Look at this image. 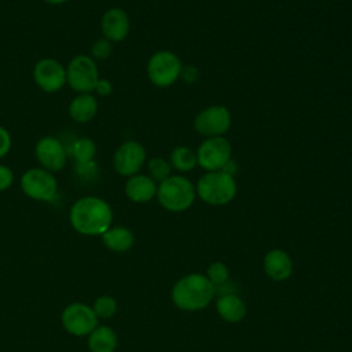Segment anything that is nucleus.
Wrapping results in <instances>:
<instances>
[{
    "label": "nucleus",
    "instance_id": "nucleus-1",
    "mask_svg": "<svg viewBox=\"0 0 352 352\" xmlns=\"http://www.w3.org/2000/svg\"><path fill=\"white\" fill-rule=\"evenodd\" d=\"M111 221V208L98 197H82L70 209L73 228L84 235H102L110 228Z\"/></svg>",
    "mask_w": 352,
    "mask_h": 352
},
{
    "label": "nucleus",
    "instance_id": "nucleus-2",
    "mask_svg": "<svg viewBox=\"0 0 352 352\" xmlns=\"http://www.w3.org/2000/svg\"><path fill=\"white\" fill-rule=\"evenodd\" d=\"M216 293V286L199 272L182 276L170 290V298L175 307L182 311L195 312L206 308Z\"/></svg>",
    "mask_w": 352,
    "mask_h": 352
},
{
    "label": "nucleus",
    "instance_id": "nucleus-3",
    "mask_svg": "<svg viewBox=\"0 0 352 352\" xmlns=\"http://www.w3.org/2000/svg\"><path fill=\"white\" fill-rule=\"evenodd\" d=\"M157 199L169 212H184L192 206L195 186L182 175H170L157 186Z\"/></svg>",
    "mask_w": 352,
    "mask_h": 352
},
{
    "label": "nucleus",
    "instance_id": "nucleus-4",
    "mask_svg": "<svg viewBox=\"0 0 352 352\" xmlns=\"http://www.w3.org/2000/svg\"><path fill=\"white\" fill-rule=\"evenodd\" d=\"M195 192L205 204L223 206L235 198L236 183L234 176H230L223 170L206 172L198 179Z\"/></svg>",
    "mask_w": 352,
    "mask_h": 352
},
{
    "label": "nucleus",
    "instance_id": "nucleus-5",
    "mask_svg": "<svg viewBox=\"0 0 352 352\" xmlns=\"http://www.w3.org/2000/svg\"><path fill=\"white\" fill-rule=\"evenodd\" d=\"M182 67V60L175 52L160 50L148 59L147 76L155 87L166 88L180 78Z\"/></svg>",
    "mask_w": 352,
    "mask_h": 352
},
{
    "label": "nucleus",
    "instance_id": "nucleus-6",
    "mask_svg": "<svg viewBox=\"0 0 352 352\" xmlns=\"http://www.w3.org/2000/svg\"><path fill=\"white\" fill-rule=\"evenodd\" d=\"M98 81V66L92 58L77 55L69 62L66 69V82L72 89L80 94H89L95 91Z\"/></svg>",
    "mask_w": 352,
    "mask_h": 352
},
{
    "label": "nucleus",
    "instance_id": "nucleus-7",
    "mask_svg": "<svg viewBox=\"0 0 352 352\" xmlns=\"http://www.w3.org/2000/svg\"><path fill=\"white\" fill-rule=\"evenodd\" d=\"M197 164L206 172L221 170L231 160V144L223 136L206 138L195 151Z\"/></svg>",
    "mask_w": 352,
    "mask_h": 352
},
{
    "label": "nucleus",
    "instance_id": "nucleus-8",
    "mask_svg": "<svg viewBox=\"0 0 352 352\" xmlns=\"http://www.w3.org/2000/svg\"><path fill=\"white\" fill-rule=\"evenodd\" d=\"M22 191L36 201H52L58 191V183L52 172L44 168L26 170L21 179Z\"/></svg>",
    "mask_w": 352,
    "mask_h": 352
},
{
    "label": "nucleus",
    "instance_id": "nucleus-9",
    "mask_svg": "<svg viewBox=\"0 0 352 352\" xmlns=\"http://www.w3.org/2000/svg\"><path fill=\"white\" fill-rule=\"evenodd\" d=\"M65 330L73 336H89L98 327V316L91 307L82 302L67 305L60 316Z\"/></svg>",
    "mask_w": 352,
    "mask_h": 352
},
{
    "label": "nucleus",
    "instance_id": "nucleus-10",
    "mask_svg": "<svg viewBox=\"0 0 352 352\" xmlns=\"http://www.w3.org/2000/svg\"><path fill=\"white\" fill-rule=\"evenodd\" d=\"M231 126V113L226 106L213 104L201 110L194 118V129L206 138L223 136Z\"/></svg>",
    "mask_w": 352,
    "mask_h": 352
},
{
    "label": "nucleus",
    "instance_id": "nucleus-11",
    "mask_svg": "<svg viewBox=\"0 0 352 352\" xmlns=\"http://www.w3.org/2000/svg\"><path fill=\"white\" fill-rule=\"evenodd\" d=\"M146 161L144 147L135 140H128L122 143L114 153L113 166L121 176L136 175Z\"/></svg>",
    "mask_w": 352,
    "mask_h": 352
},
{
    "label": "nucleus",
    "instance_id": "nucleus-12",
    "mask_svg": "<svg viewBox=\"0 0 352 352\" xmlns=\"http://www.w3.org/2000/svg\"><path fill=\"white\" fill-rule=\"evenodd\" d=\"M36 84L45 92H56L66 82V69L54 58L40 59L33 70Z\"/></svg>",
    "mask_w": 352,
    "mask_h": 352
},
{
    "label": "nucleus",
    "instance_id": "nucleus-13",
    "mask_svg": "<svg viewBox=\"0 0 352 352\" xmlns=\"http://www.w3.org/2000/svg\"><path fill=\"white\" fill-rule=\"evenodd\" d=\"M34 153L41 166L50 172H59L66 165V148L62 142L54 136L41 138L36 144Z\"/></svg>",
    "mask_w": 352,
    "mask_h": 352
},
{
    "label": "nucleus",
    "instance_id": "nucleus-14",
    "mask_svg": "<svg viewBox=\"0 0 352 352\" xmlns=\"http://www.w3.org/2000/svg\"><path fill=\"white\" fill-rule=\"evenodd\" d=\"M263 268L270 279L275 282H282L292 276L293 260L287 252L282 249H272L265 253L263 260Z\"/></svg>",
    "mask_w": 352,
    "mask_h": 352
},
{
    "label": "nucleus",
    "instance_id": "nucleus-15",
    "mask_svg": "<svg viewBox=\"0 0 352 352\" xmlns=\"http://www.w3.org/2000/svg\"><path fill=\"white\" fill-rule=\"evenodd\" d=\"M102 33L109 41H122L129 33V18L128 14L121 8L107 10L100 21Z\"/></svg>",
    "mask_w": 352,
    "mask_h": 352
},
{
    "label": "nucleus",
    "instance_id": "nucleus-16",
    "mask_svg": "<svg viewBox=\"0 0 352 352\" xmlns=\"http://www.w3.org/2000/svg\"><path fill=\"white\" fill-rule=\"evenodd\" d=\"M125 194L132 202L143 204L157 195V184L147 175H133L125 183Z\"/></svg>",
    "mask_w": 352,
    "mask_h": 352
},
{
    "label": "nucleus",
    "instance_id": "nucleus-17",
    "mask_svg": "<svg viewBox=\"0 0 352 352\" xmlns=\"http://www.w3.org/2000/svg\"><path fill=\"white\" fill-rule=\"evenodd\" d=\"M216 311L227 323H239L246 316V305L236 294H221L216 300Z\"/></svg>",
    "mask_w": 352,
    "mask_h": 352
},
{
    "label": "nucleus",
    "instance_id": "nucleus-18",
    "mask_svg": "<svg viewBox=\"0 0 352 352\" xmlns=\"http://www.w3.org/2000/svg\"><path fill=\"white\" fill-rule=\"evenodd\" d=\"M98 111L96 98L91 94L77 95L69 104V114L77 122L91 121Z\"/></svg>",
    "mask_w": 352,
    "mask_h": 352
},
{
    "label": "nucleus",
    "instance_id": "nucleus-19",
    "mask_svg": "<svg viewBox=\"0 0 352 352\" xmlns=\"http://www.w3.org/2000/svg\"><path fill=\"white\" fill-rule=\"evenodd\" d=\"M102 241L106 248H109L113 252H126L133 245V234L126 227H113L109 228L106 232L102 234Z\"/></svg>",
    "mask_w": 352,
    "mask_h": 352
},
{
    "label": "nucleus",
    "instance_id": "nucleus-20",
    "mask_svg": "<svg viewBox=\"0 0 352 352\" xmlns=\"http://www.w3.org/2000/svg\"><path fill=\"white\" fill-rule=\"evenodd\" d=\"M91 352H114L117 348V334L109 326H98L88 338Z\"/></svg>",
    "mask_w": 352,
    "mask_h": 352
},
{
    "label": "nucleus",
    "instance_id": "nucleus-21",
    "mask_svg": "<svg viewBox=\"0 0 352 352\" xmlns=\"http://www.w3.org/2000/svg\"><path fill=\"white\" fill-rule=\"evenodd\" d=\"M170 166L175 168L176 170L186 173L190 172L195 168L197 164V154L187 146H177L172 150L170 157H169Z\"/></svg>",
    "mask_w": 352,
    "mask_h": 352
},
{
    "label": "nucleus",
    "instance_id": "nucleus-22",
    "mask_svg": "<svg viewBox=\"0 0 352 352\" xmlns=\"http://www.w3.org/2000/svg\"><path fill=\"white\" fill-rule=\"evenodd\" d=\"M96 153V146L89 138H80L72 146V154L78 165H88L92 162Z\"/></svg>",
    "mask_w": 352,
    "mask_h": 352
},
{
    "label": "nucleus",
    "instance_id": "nucleus-23",
    "mask_svg": "<svg viewBox=\"0 0 352 352\" xmlns=\"http://www.w3.org/2000/svg\"><path fill=\"white\" fill-rule=\"evenodd\" d=\"M148 176L154 180V182H162L165 179H168L170 176V162L166 161L162 157H153L148 161Z\"/></svg>",
    "mask_w": 352,
    "mask_h": 352
},
{
    "label": "nucleus",
    "instance_id": "nucleus-24",
    "mask_svg": "<svg viewBox=\"0 0 352 352\" xmlns=\"http://www.w3.org/2000/svg\"><path fill=\"white\" fill-rule=\"evenodd\" d=\"M92 309H94V312L96 314L98 318L106 319V318H110L116 314L117 301L111 296H100L95 300Z\"/></svg>",
    "mask_w": 352,
    "mask_h": 352
},
{
    "label": "nucleus",
    "instance_id": "nucleus-25",
    "mask_svg": "<svg viewBox=\"0 0 352 352\" xmlns=\"http://www.w3.org/2000/svg\"><path fill=\"white\" fill-rule=\"evenodd\" d=\"M228 275H230V271H228V267L221 263V261H213L209 264L208 270H206V274L205 276L214 285H221L224 283L227 279H228Z\"/></svg>",
    "mask_w": 352,
    "mask_h": 352
},
{
    "label": "nucleus",
    "instance_id": "nucleus-26",
    "mask_svg": "<svg viewBox=\"0 0 352 352\" xmlns=\"http://www.w3.org/2000/svg\"><path fill=\"white\" fill-rule=\"evenodd\" d=\"M92 56L98 60H104L107 59L111 52H113V47H111V41L106 40V38H99L94 43L92 48H91Z\"/></svg>",
    "mask_w": 352,
    "mask_h": 352
},
{
    "label": "nucleus",
    "instance_id": "nucleus-27",
    "mask_svg": "<svg viewBox=\"0 0 352 352\" xmlns=\"http://www.w3.org/2000/svg\"><path fill=\"white\" fill-rule=\"evenodd\" d=\"M180 78L186 82V84H194L198 81L199 78V70L192 66V65H188V66H183L182 67V73H180Z\"/></svg>",
    "mask_w": 352,
    "mask_h": 352
},
{
    "label": "nucleus",
    "instance_id": "nucleus-28",
    "mask_svg": "<svg viewBox=\"0 0 352 352\" xmlns=\"http://www.w3.org/2000/svg\"><path fill=\"white\" fill-rule=\"evenodd\" d=\"M12 180H14V175L11 169L0 164V191L7 190L12 184Z\"/></svg>",
    "mask_w": 352,
    "mask_h": 352
},
{
    "label": "nucleus",
    "instance_id": "nucleus-29",
    "mask_svg": "<svg viewBox=\"0 0 352 352\" xmlns=\"http://www.w3.org/2000/svg\"><path fill=\"white\" fill-rule=\"evenodd\" d=\"M11 148V136L8 131L0 126V158L4 157Z\"/></svg>",
    "mask_w": 352,
    "mask_h": 352
},
{
    "label": "nucleus",
    "instance_id": "nucleus-30",
    "mask_svg": "<svg viewBox=\"0 0 352 352\" xmlns=\"http://www.w3.org/2000/svg\"><path fill=\"white\" fill-rule=\"evenodd\" d=\"M95 91H96L99 95H102V96H107V95L111 94L113 85H111L110 81H107V80H104V78H99V81H98V84H96V87H95Z\"/></svg>",
    "mask_w": 352,
    "mask_h": 352
},
{
    "label": "nucleus",
    "instance_id": "nucleus-31",
    "mask_svg": "<svg viewBox=\"0 0 352 352\" xmlns=\"http://www.w3.org/2000/svg\"><path fill=\"white\" fill-rule=\"evenodd\" d=\"M223 172H226L227 175H230V176H234L236 172H238V164L231 158L224 166H223V169H221Z\"/></svg>",
    "mask_w": 352,
    "mask_h": 352
},
{
    "label": "nucleus",
    "instance_id": "nucleus-32",
    "mask_svg": "<svg viewBox=\"0 0 352 352\" xmlns=\"http://www.w3.org/2000/svg\"><path fill=\"white\" fill-rule=\"evenodd\" d=\"M44 1L48 3V4H63V3H66L69 0H44Z\"/></svg>",
    "mask_w": 352,
    "mask_h": 352
}]
</instances>
